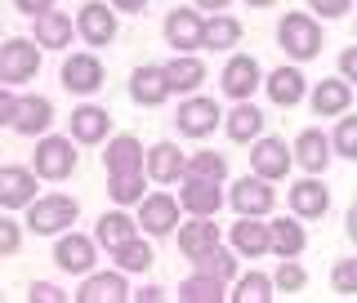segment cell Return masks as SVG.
<instances>
[{
    "label": "cell",
    "instance_id": "ba28073f",
    "mask_svg": "<svg viewBox=\"0 0 357 303\" xmlns=\"http://www.w3.org/2000/svg\"><path fill=\"white\" fill-rule=\"evenodd\" d=\"M165 45H174V54H197L206 49V18L197 9H170L161 22Z\"/></svg>",
    "mask_w": 357,
    "mask_h": 303
},
{
    "label": "cell",
    "instance_id": "9c48e42d",
    "mask_svg": "<svg viewBox=\"0 0 357 303\" xmlns=\"http://www.w3.org/2000/svg\"><path fill=\"white\" fill-rule=\"evenodd\" d=\"M94 259H98V241L94 237H81V232H59V241H54V263H59V272H72V277H85L94 272Z\"/></svg>",
    "mask_w": 357,
    "mask_h": 303
},
{
    "label": "cell",
    "instance_id": "4dcf8cb0",
    "mask_svg": "<svg viewBox=\"0 0 357 303\" xmlns=\"http://www.w3.org/2000/svg\"><path fill=\"white\" fill-rule=\"evenodd\" d=\"M165 81H170L174 94H197V89L206 85V63H201L197 54H174V59L165 63Z\"/></svg>",
    "mask_w": 357,
    "mask_h": 303
},
{
    "label": "cell",
    "instance_id": "2e32d148",
    "mask_svg": "<svg viewBox=\"0 0 357 303\" xmlns=\"http://www.w3.org/2000/svg\"><path fill=\"white\" fill-rule=\"evenodd\" d=\"M31 201H36V170L5 165L0 170V210H27Z\"/></svg>",
    "mask_w": 357,
    "mask_h": 303
},
{
    "label": "cell",
    "instance_id": "ab89813d",
    "mask_svg": "<svg viewBox=\"0 0 357 303\" xmlns=\"http://www.w3.org/2000/svg\"><path fill=\"white\" fill-rule=\"evenodd\" d=\"M331 148H335V156H344V161H357V116H349V111L340 116V125L331 134Z\"/></svg>",
    "mask_w": 357,
    "mask_h": 303
},
{
    "label": "cell",
    "instance_id": "f1b7e54d",
    "mask_svg": "<svg viewBox=\"0 0 357 303\" xmlns=\"http://www.w3.org/2000/svg\"><path fill=\"white\" fill-rule=\"evenodd\" d=\"M130 237H139V219L126 215V205L121 210H107L103 219H98V228H94V241H98V250H116V245H126Z\"/></svg>",
    "mask_w": 357,
    "mask_h": 303
},
{
    "label": "cell",
    "instance_id": "d4e9b609",
    "mask_svg": "<svg viewBox=\"0 0 357 303\" xmlns=\"http://www.w3.org/2000/svg\"><path fill=\"white\" fill-rule=\"evenodd\" d=\"M178 205L188 210V215H210L215 219L223 210V192L215 178H183V187H178Z\"/></svg>",
    "mask_w": 357,
    "mask_h": 303
},
{
    "label": "cell",
    "instance_id": "52a82bcc",
    "mask_svg": "<svg viewBox=\"0 0 357 303\" xmlns=\"http://www.w3.org/2000/svg\"><path fill=\"white\" fill-rule=\"evenodd\" d=\"M219 85H223V94L232 98V103H241V98H255V89L264 85V67L255 54H232L228 63H223V72H219Z\"/></svg>",
    "mask_w": 357,
    "mask_h": 303
},
{
    "label": "cell",
    "instance_id": "6da1fadb",
    "mask_svg": "<svg viewBox=\"0 0 357 303\" xmlns=\"http://www.w3.org/2000/svg\"><path fill=\"white\" fill-rule=\"evenodd\" d=\"M277 45L286 49V59L295 63H308L321 54V22L304 14V9H290V14H282V22H277Z\"/></svg>",
    "mask_w": 357,
    "mask_h": 303
},
{
    "label": "cell",
    "instance_id": "7402d4cb",
    "mask_svg": "<svg viewBox=\"0 0 357 303\" xmlns=\"http://www.w3.org/2000/svg\"><path fill=\"white\" fill-rule=\"evenodd\" d=\"M264 89H268V98H273L277 107H295V103H304V98H308V76L290 63V67L268 72L264 76Z\"/></svg>",
    "mask_w": 357,
    "mask_h": 303
},
{
    "label": "cell",
    "instance_id": "816d5d0a",
    "mask_svg": "<svg viewBox=\"0 0 357 303\" xmlns=\"http://www.w3.org/2000/svg\"><path fill=\"white\" fill-rule=\"evenodd\" d=\"M192 5H197V9H215V14H223L232 0H192Z\"/></svg>",
    "mask_w": 357,
    "mask_h": 303
},
{
    "label": "cell",
    "instance_id": "f5cc1de1",
    "mask_svg": "<svg viewBox=\"0 0 357 303\" xmlns=\"http://www.w3.org/2000/svg\"><path fill=\"white\" fill-rule=\"evenodd\" d=\"M349 241L357 245V210H349Z\"/></svg>",
    "mask_w": 357,
    "mask_h": 303
},
{
    "label": "cell",
    "instance_id": "b9f144b4",
    "mask_svg": "<svg viewBox=\"0 0 357 303\" xmlns=\"http://www.w3.org/2000/svg\"><path fill=\"white\" fill-rule=\"evenodd\" d=\"M331 290L335 295H357V259H340L331 267Z\"/></svg>",
    "mask_w": 357,
    "mask_h": 303
},
{
    "label": "cell",
    "instance_id": "83f0119b",
    "mask_svg": "<svg viewBox=\"0 0 357 303\" xmlns=\"http://www.w3.org/2000/svg\"><path fill=\"white\" fill-rule=\"evenodd\" d=\"M215 245H219V223H210V215H192V223H178V250L188 259H201Z\"/></svg>",
    "mask_w": 357,
    "mask_h": 303
},
{
    "label": "cell",
    "instance_id": "7c38bea8",
    "mask_svg": "<svg viewBox=\"0 0 357 303\" xmlns=\"http://www.w3.org/2000/svg\"><path fill=\"white\" fill-rule=\"evenodd\" d=\"M178 196L170 192H148L139 201V228L148 232V237H170V232L178 228Z\"/></svg>",
    "mask_w": 357,
    "mask_h": 303
},
{
    "label": "cell",
    "instance_id": "f6af8a7d",
    "mask_svg": "<svg viewBox=\"0 0 357 303\" xmlns=\"http://www.w3.org/2000/svg\"><path fill=\"white\" fill-rule=\"evenodd\" d=\"M27 299H31V303H63V299H72V295H67V290H59V286H50V281H36V286L27 290Z\"/></svg>",
    "mask_w": 357,
    "mask_h": 303
},
{
    "label": "cell",
    "instance_id": "e0dca14e",
    "mask_svg": "<svg viewBox=\"0 0 357 303\" xmlns=\"http://www.w3.org/2000/svg\"><path fill=\"white\" fill-rule=\"evenodd\" d=\"M290 215H299V219H321L331 210V187H321V178L317 174H308V178H299V183H290Z\"/></svg>",
    "mask_w": 357,
    "mask_h": 303
},
{
    "label": "cell",
    "instance_id": "f546056e",
    "mask_svg": "<svg viewBox=\"0 0 357 303\" xmlns=\"http://www.w3.org/2000/svg\"><path fill=\"white\" fill-rule=\"evenodd\" d=\"M223 130H228L232 143H255L264 134V111L250 103V98H241L232 111H223Z\"/></svg>",
    "mask_w": 357,
    "mask_h": 303
},
{
    "label": "cell",
    "instance_id": "f907efd6",
    "mask_svg": "<svg viewBox=\"0 0 357 303\" xmlns=\"http://www.w3.org/2000/svg\"><path fill=\"white\" fill-rule=\"evenodd\" d=\"M112 9H116V14H143L148 0H112Z\"/></svg>",
    "mask_w": 357,
    "mask_h": 303
},
{
    "label": "cell",
    "instance_id": "8fae6325",
    "mask_svg": "<svg viewBox=\"0 0 357 303\" xmlns=\"http://www.w3.org/2000/svg\"><path fill=\"white\" fill-rule=\"evenodd\" d=\"M76 31H81L85 45H94V49H103V45L116 40V9H112V0H85L81 14H76Z\"/></svg>",
    "mask_w": 357,
    "mask_h": 303
},
{
    "label": "cell",
    "instance_id": "1f68e13d",
    "mask_svg": "<svg viewBox=\"0 0 357 303\" xmlns=\"http://www.w3.org/2000/svg\"><path fill=\"white\" fill-rule=\"evenodd\" d=\"M304 250H308V232H304V223H299V215L273 219V254L277 259H299Z\"/></svg>",
    "mask_w": 357,
    "mask_h": 303
},
{
    "label": "cell",
    "instance_id": "ac0fdd59",
    "mask_svg": "<svg viewBox=\"0 0 357 303\" xmlns=\"http://www.w3.org/2000/svg\"><path fill=\"white\" fill-rule=\"evenodd\" d=\"M232 250L241 259H259L273 250V223H264L259 215H241V223H232Z\"/></svg>",
    "mask_w": 357,
    "mask_h": 303
},
{
    "label": "cell",
    "instance_id": "9a60e30c",
    "mask_svg": "<svg viewBox=\"0 0 357 303\" xmlns=\"http://www.w3.org/2000/svg\"><path fill=\"white\" fill-rule=\"evenodd\" d=\"M170 94H174V89H170V81H165V63H161V67H156V63L134 67V76H130V98H134L139 107H161Z\"/></svg>",
    "mask_w": 357,
    "mask_h": 303
},
{
    "label": "cell",
    "instance_id": "681fc988",
    "mask_svg": "<svg viewBox=\"0 0 357 303\" xmlns=\"http://www.w3.org/2000/svg\"><path fill=\"white\" fill-rule=\"evenodd\" d=\"M130 299H134V303H161V299H165V290H161V286H143L139 295H130Z\"/></svg>",
    "mask_w": 357,
    "mask_h": 303
},
{
    "label": "cell",
    "instance_id": "7dc6e473",
    "mask_svg": "<svg viewBox=\"0 0 357 303\" xmlns=\"http://www.w3.org/2000/svg\"><path fill=\"white\" fill-rule=\"evenodd\" d=\"M340 76H344L349 85H357V45H349V49L340 54Z\"/></svg>",
    "mask_w": 357,
    "mask_h": 303
},
{
    "label": "cell",
    "instance_id": "7bdbcfd3",
    "mask_svg": "<svg viewBox=\"0 0 357 303\" xmlns=\"http://www.w3.org/2000/svg\"><path fill=\"white\" fill-rule=\"evenodd\" d=\"M18 245H22V228L14 219L0 215V259H5V254H18Z\"/></svg>",
    "mask_w": 357,
    "mask_h": 303
},
{
    "label": "cell",
    "instance_id": "7a4b0ae2",
    "mask_svg": "<svg viewBox=\"0 0 357 303\" xmlns=\"http://www.w3.org/2000/svg\"><path fill=\"white\" fill-rule=\"evenodd\" d=\"M76 219H81V201L67 196V192L36 196L27 205V228L36 232V237H59V232H67Z\"/></svg>",
    "mask_w": 357,
    "mask_h": 303
},
{
    "label": "cell",
    "instance_id": "d590c367",
    "mask_svg": "<svg viewBox=\"0 0 357 303\" xmlns=\"http://www.w3.org/2000/svg\"><path fill=\"white\" fill-rule=\"evenodd\" d=\"M241 45V22L232 14L206 18V49H237Z\"/></svg>",
    "mask_w": 357,
    "mask_h": 303
},
{
    "label": "cell",
    "instance_id": "3957f363",
    "mask_svg": "<svg viewBox=\"0 0 357 303\" xmlns=\"http://www.w3.org/2000/svg\"><path fill=\"white\" fill-rule=\"evenodd\" d=\"M76 148H72V134H40L36 139V152H31V170L36 178H50V183H63V178L76 174Z\"/></svg>",
    "mask_w": 357,
    "mask_h": 303
},
{
    "label": "cell",
    "instance_id": "ee69618b",
    "mask_svg": "<svg viewBox=\"0 0 357 303\" xmlns=\"http://www.w3.org/2000/svg\"><path fill=\"white\" fill-rule=\"evenodd\" d=\"M308 9H317V18L335 22V18H344L353 9V0H308Z\"/></svg>",
    "mask_w": 357,
    "mask_h": 303
},
{
    "label": "cell",
    "instance_id": "cb8c5ba5",
    "mask_svg": "<svg viewBox=\"0 0 357 303\" xmlns=\"http://www.w3.org/2000/svg\"><path fill=\"white\" fill-rule=\"evenodd\" d=\"M72 31L76 22L63 14V9H45V14L31 18V40L40 45V49H67L72 45Z\"/></svg>",
    "mask_w": 357,
    "mask_h": 303
},
{
    "label": "cell",
    "instance_id": "f35d334b",
    "mask_svg": "<svg viewBox=\"0 0 357 303\" xmlns=\"http://www.w3.org/2000/svg\"><path fill=\"white\" fill-rule=\"evenodd\" d=\"M143 178H148V170L143 174H112L107 178V192L116 205H139L143 201Z\"/></svg>",
    "mask_w": 357,
    "mask_h": 303
},
{
    "label": "cell",
    "instance_id": "30bf717a",
    "mask_svg": "<svg viewBox=\"0 0 357 303\" xmlns=\"http://www.w3.org/2000/svg\"><path fill=\"white\" fill-rule=\"evenodd\" d=\"M59 76H63V89H67V94H81V98L98 94L103 81H107L98 54H72V59H63V72Z\"/></svg>",
    "mask_w": 357,
    "mask_h": 303
},
{
    "label": "cell",
    "instance_id": "d6a6232c",
    "mask_svg": "<svg viewBox=\"0 0 357 303\" xmlns=\"http://www.w3.org/2000/svg\"><path fill=\"white\" fill-rule=\"evenodd\" d=\"M112 263L130 277V272H148V267L156 263V254H152V245L143 241V237H130L126 245H116V250H112Z\"/></svg>",
    "mask_w": 357,
    "mask_h": 303
},
{
    "label": "cell",
    "instance_id": "5bb4252c",
    "mask_svg": "<svg viewBox=\"0 0 357 303\" xmlns=\"http://www.w3.org/2000/svg\"><path fill=\"white\" fill-rule=\"evenodd\" d=\"M290 148H295V165L304 174H326L331 161H335L331 134H321V130H299V139L290 143Z\"/></svg>",
    "mask_w": 357,
    "mask_h": 303
},
{
    "label": "cell",
    "instance_id": "74e56055",
    "mask_svg": "<svg viewBox=\"0 0 357 303\" xmlns=\"http://www.w3.org/2000/svg\"><path fill=\"white\" fill-rule=\"evenodd\" d=\"M232 299L237 303H268V299H277V286H273V277H264V272H245V277H237V286H232Z\"/></svg>",
    "mask_w": 357,
    "mask_h": 303
},
{
    "label": "cell",
    "instance_id": "484cf974",
    "mask_svg": "<svg viewBox=\"0 0 357 303\" xmlns=\"http://www.w3.org/2000/svg\"><path fill=\"white\" fill-rule=\"evenodd\" d=\"M112 134V111L98 103H81L72 111V143H103Z\"/></svg>",
    "mask_w": 357,
    "mask_h": 303
},
{
    "label": "cell",
    "instance_id": "ffe728a7",
    "mask_svg": "<svg viewBox=\"0 0 357 303\" xmlns=\"http://www.w3.org/2000/svg\"><path fill=\"white\" fill-rule=\"evenodd\" d=\"M72 299H81V303H126L130 299L126 272H121V267H112V272H85V281Z\"/></svg>",
    "mask_w": 357,
    "mask_h": 303
},
{
    "label": "cell",
    "instance_id": "836d02e7",
    "mask_svg": "<svg viewBox=\"0 0 357 303\" xmlns=\"http://www.w3.org/2000/svg\"><path fill=\"white\" fill-rule=\"evenodd\" d=\"M219 299H228V295H223V281L210 272H192L178 286V303H219Z\"/></svg>",
    "mask_w": 357,
    "mask_h": 303
},
{
    "label": "cell",
    "instance_id": "60d3db41",
    "mask_svg": "<svg viewBox=\"0 0 357 303\" xmlns=\"http://www.w3.org/2000/svg\"><path fill=\"white\" fill-rule=\"evenodd\" d=\"M273 286L282 290V295H299V290L308 286V272L299 267V259H282V263H277V272H273Z\"/></svg>",
    "mask_w": 357,
    "mask_h": 303
},
{
    "label": "cell",
    "instance_id": "277c9868",
    "mask_svg": "<svg viewBox=\"0 0 357 303\" xmlns=\"http://www.w3.org/2000/svg\"><path fill=\"white\" fill-rule=\"evenodd\" d=\"M40 72V45L31 36H9L0 45V85H27Z\"/></svg>",
    "mask_w": 357,
    "mask_h": 303
},
{
    "label": "cell",
    "instance_id": "e575fe53",
    "mask_svg": "<svg viewBox=\"0 0 357 303\" xmlns=\"http://www.w3.org/2000/svg\"><path fill=\"white\" fill-rule=\"evenodd\" d=\"M237 259H241L237 250H223V245H215V250H206L201 259H192V267H197V272L219 277V281L228 286V281H237Z\"/></svg>",
    "mask_w": 357,
    "mask_h": 303
},
{
    "label": "cell",
    "instance_id": "4316f807",
    "mask_svg": "<svg viewBox=\"0 0 357 303\" xmlns=\"http://www.w3.org/2000/svg\"><path fill=\"white\" fill-rule=\"evenodd\" d=\"M183 165H188V156L178 152L174 143H152L143 170H148L152 183H178V178H183Z\"/></svg>",
    "mask_w": 357,
    "mask_h": 303
},
{
    "label": "cell",
    "instance_id": "4fadbf2b",
    "mask_svg": "<svg viewBox=\"0 0 357 303\" xmlns=\"http://www.w3.org/2000/svg\"><path fill=\"white\" fill-rule=\"evenodd\" d=\"M290 165H295V148H286V139H268V134H259V139L250 143V170L264 174V178H286Z\"/></svg>",
    "mask_w": 357,
    "mask_h": 303
},
{
    "label": "cell",
    "instance_id": "44dd1931",
    "mask_svg": "<svg viewBox=\"0 0 357 303\" xmlns=\"http://www.w3.org/2000/svg\"><path fill=\"white\" fill-rule=\"evenodd\" d=\"M143 161H148V152H143V143L134 139V134H116V139H107V152H103L107 178L112 174H143Z\"/></svg>",
    "mask_w": 357,
    "mask_h": 303
},
{
    "label": "cell",
    "instance_id": "603a6c76",
    "mask_svg": "<svg viewBox=\"0 0 357 303\" xmlns=\"http://www.w3.org/2000/svg\"><path fill=\"white\" fill-rule=\"evenodd\" d=\"M308 103L317 116H344L353 103V85L344 81V76H326V81H317L308 89Z\"/></svg>",
    "mask_w": 357,
    "mask_h": 303
},
{
    "label": "cell",
    "instance_id": "8992f818",
    "mask_svg": "<svg viewBox=\"0 0 357 303\" xmlns=\"http://www.w3.org/2000/svg\"><path fill=\"white\" fill-rule=\"evenodd\" d=\"M228 201H232V210H237V215H259V219H268V215H273V205H277V187H273V178H264V174L250 170L245 178L232 183Z\"/></svg>",
    "mask_w": 357,
    "mask_h": 303
},
{
    "label": "cell",
    "instance_id": "d6986e66",
    "mask_svg": "<svg viewBox=\"0 0 357 303\" xmlns=\"http://www.w3.org/2000/svg\"><path fill=\"white\" fill-rule=\"evenodd\" d=\"M54 125V103L45 94H27L18 98V111H14V134H22V139H40V134H50Z\"/></svg>",
    "mask_w": 357,
    "mask_h": 303
},
{
    "label": "cell",
    "instance_id": "5b68a950",
    "mask_svg": "<svg viewBox=\"0 0 357 303\" xmlns=\"http://www.w3.org/2000/svg\"><path fill=\"white\" fill-rule=\"evenodd\" d=\"M174 125L183 139H210L219 125H223V107L215 103V98H201V94H188L183 103H178V116Z\"/></svg>",
    "mask_w": 357,
    "mask_h": 303
},
{
    "label": "cell",
    "instance_id": "bcb514c9",
    "mask_svg": "<svg viewBox=\"0 0 357 303\" xmlns=\"http://www.w3.org/2000/svg\"><path fill=\"white\" fill-rule=\"evenodd\" d=\"M14 111H18L14 85H0V125H14Z\"/></svg>",
    "mask_w": 357,
    "mask_h": 303
},
{
    "label": "cell",
    "instance_id": "db71d44e",
    "mask_svg": "<svg viewBox=\"0 0 357 303\" xmlns=\"http://www.w3.org/2000/svg\"><path fill=\"white\" fill-rule=\"evenodd\" d=\"M250 9H268V5H277V0H245Z\"/></svg>",
    "mask_w": 357,
    "mask_h": 303
},
{
    "label": "cell",
    "instance_id": "11a10c76",
    "mask_svg": "<svg viewBox=\"0 0 357 303\" xmlns=\"http://www.w3.org/2000/svg\"><path fill=\"white\" fill-rule=\"evenodd\" d=\"M353 210H357V201H353Z\"/></svg>",
    "mask_w": 357,
    "mask_h": 303
},
{
    "label": "cell",
    "instance_id": "8d00e7d4",
    "mask_svg": "<svg viewBox=\"0 0 357 303\" xmlns=\"http://www.w3.org/2000/svg\"><path fill=\"white\" fill-rule=\"evenodd\" d=\"M183 178H215V183H223L228 178V156L223 152H192L183 165Z\"/></svg>",
    "mask_w": 357,
    "mask_h": 303
},
{
    "label": "cell",
    "instance_id": "c3c4849f",
    "mask_svg": "<svg viewBox=\"0 0 357 303\" xmlns=\"http://www.w3.org/2000/svg\"><path fill=\"white\" fill-rule=\"evenodd\" d=\"M14 9H22L27 18H36V14H45V9H54V0H14Z\"/></svg>",
    "mask_w": 357,
    "mask_h": 303
}]
</instances>
